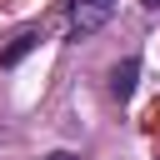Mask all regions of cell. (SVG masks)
<instances>
[{
  "instance_id": "obj_1",
  "label": "cell",
  "mask_w": 160,
  "mask_h": 160,
  "mask_svg": "<svg viewBox=\"0 0 160 160\" xmlns=\"http://www.w3.org/2000/svg\"><path fill=\"white\" fill-rule=\"evenodd\" d=\"M110 5H115V0H80V5H75V35L100 30V25H105V15H110Z\"/></svg>"
},
{
  "instance_id": "obj_2",
  "label": "cell",
  "mask_w": 160,
  "mask_h": 160,
  "mask_svg": "<svg viewBox=\"0 0 160 160\" xmlns=\"http://www.w3.org/2000/svg\"><path fill=\"white\" fill-rule=\"evenodd\" d=\"M35 45H40V30H20V35H15V40L0 50V65H5V70H10V65H20V60H25Z\"/></svg>"
},
{
  "instance_id": "obj_3",
  "label": "cell",
  "mask_w": 160,
  "mask_h": 160,
  "mask_svg": "<svg viewBox=\"0 0 160 160\" xmlns=\"http://www.w3.org/2000/svg\"><path fill=\"white\" fill-rule=\"evenodd\" d=\"M135 75H140V60L115 65V75H110V95H115V100H130V95H135Z\"/></svg>"
},
{
  "instance_id": "obj_4",
  "label": "cell",
  "mask_w": 160,
  "mask_h": 160,
  "mask_svg": "<svg viewBox=\"0 0 160 160\" xmlns=\"http://www.w3.org/2000/svg\"><path fill=\"white\" fill-rule=\"evenodd\" d=\"M45 160H75V155H65V150H55V155H45Z\"/></svg>"
},
{
  "instance_id": "obj_5",
  "label": "cell",
  "mask_w": 160,
  "mask_h": 160,
  "mask_svg": "<svg viewBox=\"0 0 160 160\" xmlns=\"http://www.w3.org/2000/svg\"><path fill=\"white\" fill-rule=\"evenodd\" d=\"M145 5H150V10H160V0H145Z\"/></svg>"
}]
</instances>
